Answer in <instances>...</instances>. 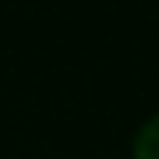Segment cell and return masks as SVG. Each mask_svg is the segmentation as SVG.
I'll list each match as a JSON object with an SVG mask.
<instances>
[{"label":"cell","mask_w":159,"mask_h":159,"mask_svg":"<svg viewBox=\"0 0 159 159\" xmlns=\"http://www.w3.org/2000/svg\"><path fill=\"white\" fill-rule=\"evenodd\" d=\"M131 159H159V112L140 122L131 137Z\"/></svg>","instance_id":"1"}]
</instances>
